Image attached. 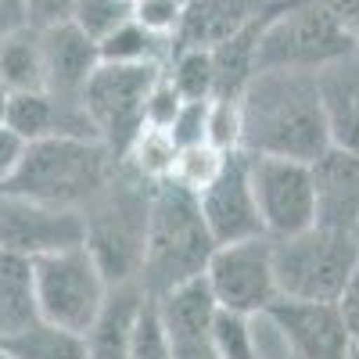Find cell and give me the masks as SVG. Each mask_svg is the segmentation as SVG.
<instances>
[{
    "label": "cell",
    "mask_w": 359,
    "mask_h": 359,
    "mask_svg": "<svg viewBox=\"0 0 359 359\" xmlns=\"http://www.w3.org/2000/svg\"><path fill=\"white\" fill-rule=\"evenodd\" d=\"M245 118L241 151L266 158L316 162L331 147L327 111L316 72L269 69L255 72L237 97Z\"/></svg>",
    "instance_id": "6da1fadb"
},
{
    "label": "cell",
    "mask_w": 359,
    "mask_h": 359,
    "mask_svg": "<svg viewBox=\"0 0 359 359\" xmlns=\"http://www.w3.org/2000/svg\"><path fill=\"white\" fill-rule=\"evenodd\" d=\"M118 176V158L101 137H43L25 144V155L0 191L33 201L90 208Z\"/></svg>",
    "instance_id": "7a4b0ae2"
},
{
    "label": "cell",
    "mask_w": 359,
    "mask_h": 359,
    "mask_svg": "<svg viewBox=\"0 0 359 359\" xmlns=\"http://www.w3.org/2000/svg\"><path fill=\"white\" fill-rule=\"evenodd\" d=\"M216 252V241L208 233L198 194L187 187L158 184L147 205V233H144V262H140V284L147 294H162L184 280H194L205 273L208 255Z\"/></svg>",
    "instance_id": "3957f363"
},
{
    "label": "cell",
    "mask_w": 359,
    "mask_h": 359,
    "mask_svg": "<svg viewBox=\"0 0 359 359\" xmlns=\"http://www.w3.org/2000/svg\"><path fill=\"white\" fill-rule=\"evenodd\" d=\"M355 54V29L316 0H273L255 43V72H323Z\"/></svg>",
    "instance_id": "277c9868"
},
{
    "label": "cell",
    "mask_w": 359,
    "mask_h": 359,
    "mask_svg": "<svg viewBox=\"0 0 359 359\" xmlns=\"http://www.w3.org/2000/svg\"><path fill=\"white\" fill-rule=\"evenodd\" d=\"M273 277L280 298L298 302H345L359 280V233L309 226L273 241Z\"/></svg>",
    "instance_id": "5b68a950"
},
{
    "label": "cell",
    "mask_w": 359,
    "mask_h": 359,
    "mask_svg": "<svg viewBox=\"0 0 359 359\" xmlns=\"http://www.w3.org/2000/svg\"><path fill=\"white\" fill-rule=\"evenodd\" d=\"M140 180L123 184L111 180V187L90 205L86 212V248L94 252L97 266L104 269L108 284H123L140 277L144 262V233H147V205H151V191L140 194Z\"/></svg>",
    "instance_id": "8992f818"
},
{
    "label": "cell",
    "mask_w": 359,
    "mask_h": 359,
    "mask_svg": "<svg viewBox=\"0 0 359 359\" xmlns=\"http://www.w3.org/2000/svg\"><path fill=\"white\" fill-rule=\"evenodd\" d=\"M162 72L165 65L158 62H137V65L101 62L97 72L90 76V83L83 86L79 104L90 118V126H94V133L111 147V155L118 162H123L133 137L144 130V104Z\"/></svg>",
    "instance_id": "52a82bcc"
},
{
    "label": "cell",
    "mask_w": 359,
    "mask_h": 359,
    "mask_svg": "<svg viewBox=\"0 0 359 359\" xmlns=\"http://www.w3.org/2000/svg\"><path fill=\"white\" fill-rule=\"evenodd\" d=\"M33 266H36L40 320L62 327V331H72V334H86L111 287L94 252L83 245L72 252L43 255Z\"/></svg>",
    "instance_id": "ba28073f"
},
{
    "label": "cell",
    "mask_w": 359,
    "mask_h": 359,
    "mask_svg": "<svg viewBox=\"0 0 359 359\" xmlns=\"http://www.w3.org/2000/svg\"><path fill=\"white\" fill-rule=\"evenodd\" d=\"M201 277L223 313L255 316V313H266L280 298L277 277H273V241L269 237L216 245Z\"/></svg>",
    "instance_id": "9c48e42d"
},
{
    "label": "cell",
    "mask_w": 359,
    "mask_h": 359,
    "mask_svg": "<svg viewBox=\"0 0 359 359\" xmlns=\"http://www.w3.org/2000/svg\"><path fill=\"white\" fill-rule=\"evenodd\" d=\"M86 245V212L0 191V252L43 259Z\"/></svg>",
    "instance_id": "30bf717a"
},
{
    "label": "cell",
    "mask_w": 359,
    "mask_h": 359,
    "mask_svg": "<svg viewBox=\"0 0 359 359\" xmlns=\"http://www.w3.org/2000/svg\"><path fill=\"white\" fill-rule=\"evenodd\" d=\"M248 172H252L259 219H262V230L269 241L294 237V233L316 226V198H313L309 162L248 155Z\"/></svg>",
    "instance_id": "8fae6325"
},
{
    "label": "cell",
    "mask_w": 359,
    "mask_h": 359,
    "mask_svg": "<svg viewBox=\"0 0 359 359\" xmlns=\"http://www.w3.org/2000/svg\"><path fill=\"white\" fill-rule=\"evenodd\" d=\"M287 341L291 359H352L359 352L355 331L341 302H298L277 298L269 306Z\"/></svg>",
    "instance_id": "7c38bea8"
},
{
    "label": "cell",
    "mask_w": 359,
    "mask_h": 359,
    "mask_svg": "<svg viewBox=\"0 0 359 359\" xmlns=\"http://www.w3.org/2000/svg\"><path fill=\"white\" fill-rule=\"evenodd\" d=\"M198 208L216 245H237V241H252V237H266L255 191H252L248 151L226 155L219 176L198 194Z\"/></svg>",
    "instance_id": "4fadbf2b"
},
{
    "label": "cell",
    "mask_w": 359,
    "mask_h": 359,
    "mask_svg": "<svg viewBox=\"0 0 359 359\" xmlns=\"http://www.w3.org/2000/svg\"><path fill=\"white\" fill-rule=\"evenodd\" d=\"M158 316L165 323L172 359H216L212 348V323H216V298L205 277L184 280L162 294H155Z\"/></svg>",
    "instance_id": "5bb4252c"
},
{
    "label": "cell",
    "mask_w": 359,
    "mask_h": 359,
    "mask_svg": "<svg viewBox=\"0 0 359 359\" xmlns=\"http://www.w3.org/2000/svg\"><path fill=\"white\" fill-rule=\"evenodd\" d=\"M43 33V90L62 101V104H79L83 86L101 65V50L86 33L72 22H57L40 29Z\"/></svg>",
    "instance_id": "9a60e30c"
},
{
    "label": "cell",
    "mask_w": 359,
    "mask_h": 359,
    "mask_svg": "<svg viewBox=\"0 0 359 359\" xmlns=\"http://www.w3.org/2000/svg\"><path fill=\"white\" fill-rule=\"evenodd\" d=\"M313 198H316V226L359 233V155L345 147H327L309 162Z\"/></svg>",
    "instance_id": "2e32d148"
},
{
    "label": "cell",
    "mask_w": 359,
    "mask_h": 359,
    "mask_svg": "<svg viewBox=\"0 0 359 359\" xmlns=\"http://www.w3.org/2000/svg\"><path fill=\"white\" fill-rule=\"evenodd\" d=\"M147 294L140 280H123V284H111L108 298L101 313L94 316L90 331L83 334L86 341V359H126L130 345H133V331H137V320L144 313Z\"/></svg>",
    "instance_id": "e0dca14e"
},
{
    "label": "cell",
    "mask_w": 359,
    "mask_h": 359,
    "mask_svg": "<svg viewBox=\"0 0 359 359\" xmlns=\"http://www.w3.org/2000/svg\"><path fill=\"white\" fill-rule=\"evenodd\" d=\"M269 8V0H184V18L176 29V47L212 50L230 40L237 29H245Z\"/></svg>",
    "instance_id": "ac0fdd59"
},
{
    "label": "cell",
    "mask_w": 359,
    "mask_h": 359,
    "mask_svg": "<svg viewBox=\"0 0 359 359\" xmlns=\"http://www.w3.org/2000/svg\"><path fill=\"white\" fill-rule=\"evenodd\" d=\"M316 76H320L331 144L359 155V62L355 57H345V62L323 69Z\"/></svg>",
    "instance_id": "d6986e66"
},
{
    "label": "cell",
    "mask_w": 359,
    "mask_h": 359,
    "mask_svg": "<svg viewBox=\"0 0 359 359\" xmlns=\"http://www.w3.org/2000/svg\"><path fill=\"white\" fill-rule=\"evenodd\" d=\"M40 323L36 302V266L33 259L0 252V341Z\"/></svg>",
    "instance_id": "ffe728a7"
},
{
    "label": "cell",
    "mask_w": 359,
    "mask_h": 359,
    "mask_svg": "<svg viewBox=\"0 0 359 359\" xmlns=\"http://www.w3.org/2000/svg\"><path fill=\"white\" fill-rule=\"evenodd\" d=\"M0 86L8 94L43 90V33L36 25H22L0 40Z\"/></svg>",
    "instance_id": "44dd1931"
},
{
    "label": "cell",
    "mask_w": 359,
    "mask_h": 359,
    "mask_svg": "<svg viewBox=\"0 0 359 359\" xmlns=\"http://www.w3.org/2000/svg\"><path fill=\"white\" fill-rule=\"evenodd\" d=\"M123 165L133 180H140V184L147 187H158L165 184V180H172V165H176V144L165 130H151V126H144L133 144L126 147V155H123Z\"/></svg>",
    "instance_id": "7402d4cb"
},
{
    "label": "cell",
    "mask_w": 359,
    "mask_h": 359,
    "mask_svg": "<svg viewBox=\"0 0 359 359\" xmlns=\"http://www.w3.org/2000/svg\"><path fill=\"white\" fill-rule=\"evenodd\" d=\"M97 50H101V62H115V65H137V62L165 65V57L172 54V40L147 33L140 22L130 18L126 25H118L111 36H104L97 43Z\"/></svg>",
    "instance_id": "603a6c76"
},
{
    "label": "cell",
    "mask_w": 359,
    "mask_h": 359,
    "mask_svg": "<svg viewBox=\"0 0 359 359\" xmlns=\"http://www.w3.org/2000/svg\"><path fill=\"white\" fill-rule=\"evenodd\" d=\"M11 359H86V341L83 334L62 331L54 323H33L29 331L15 334L4 341Z\"/></svg>",
    "instance_id": "cb8c5ba5"
},
{
    "label": "cell",
    "mask_w": 359,
    "mask_h": 359,
    "mask_svg": "<svg viewBox=\"0 0 359 359\" xmlns=\"http://www.w3.org/2000/svg\"><path fill=\"white\" fill-rule=\"evenodd\" d=\"M169 83L184 101H212L216 97V69L212 54L198 47H180L172 50V65L165 69Z\"/></svg>",
    "instance_id": "d4e9b609"
},
{
    "label": "cell",
    "mask_w": 359,
    "mask_h": 359,
    "mask_svg": "<svg viewBox=\"0 0 359 359\" xmlns=\"http://www.w3.org/2000/svg\"><path fill=\"white\" fill-rule=\"evenodd\" d=\"M130 18H133V0H79L69 22L79 33H86L94 43H101L118 25H126Z\"/></svg>",
    "instance_id": "484cf974"
},
{
    "label": "cell",
    "mask_w": 359,
    "mask_h": 359,
    "mask_svg": "<svg viewBox=\"0 0 359 359\" xmlns=\"http://www.w3.org/2000/svg\"><path fill=\"white\" fill-rule=\"evenodd\" d=\"M226 155L216 151L212 144H194V147H184L176 151V165H172V184L187 187L191 194H201L212 180L219 176Z\"/></svg>",
    "instance_id": "4316f807"
},
{
    "label": "cell",
    "mask_w": 359,
    "mask_h": 359,
    "mask_svg": "<svg viewBox=\"0 0 359 359\" xmlns=\"http://www.w3.org/2000/svg\"><path fill=\"white\" fill-rule=\"evenodd\" d=\"M212 348H216V359H259L255 338H252V316L219 309L212 323Z\"/></svg>",
    "instance_id": "83f0119b"
},
{
    "label": "cell",
    "mask_w": 359,
    "mask_h": 359,
    "mask_svg": "<svg viewBox=\"0 0 359 359\" xmlns=\"http://www.w3.org/2000/svg\"><path fill=\"white\" fill-rule=\"evenodd\" d=\"M241 137H245L241 104H237V101H212V104H208L205 144H212L216 151L230 155V151H241Z\"/></svg>",
    "instance_id": "f1b7e54d"
},
{
    "label": "cell",
    "mask_w": 359,
    "mask_h": 359,
    "mask_svg": "<svg viewBox=\"0 0 359 359\" xmlns=\"http://www.w3.org/2000/svg\"><path fill=\"white\" fill-rule=\"evenodd\" d=\"M126 359H172V348H169V334H165V323L158 316V306L155 298L144 302V313L137 320V331H133V345H130V355Z\"/></svg>",
    "instance_id": "f546056e"
},
{
    "label": "cell",
    "mask_w": 359,
    "mask_h": 359,
    "mask_svg": "<svg viewBox=\"0 0 359 359\" xmlns=\"http://www.w3.org/2000/svg\"><path fill=\"white\" fill-rule=\"evenodd\" d=\"M180 18H184V0H133V22H140L147 33L172 40V47Z\"/></svg>",
    "instance_id": "4dcf8cb0"
},
{
    "label": "cell",
    "mask_w": 359,
    "mask_h": 359,
    "mask_svg": "<svg viewBox=\"0 0 359 359\" xmlns=\"http://www.w3.org/2000/svg\"><path fill=\"white\" fill-rule=\"evenodd\" d=\"M208 104L212 101H184L172 118V126L165 130L176 144V151L184 147H194V144H205V126H208Z\"/></svg>",
    "instance_id": "1f68e13d"
},
{
    "label": "cell",
    "mask_w": 359,
    "mask_h": 359,
    "mask_svg": "<svg viewBox=\"0 0 359 359\" xmlns=\"http://www.w3.org/2000/svg\"><path fill=\"white\" fill-rule=\"evenodd\" d=\"M180 104H184V97L176 94V86L169 83V76L162 72L158 83L151 86V94H147V104H144V126L151 130H169L172 118L180 111Z\"/></svg>",
    "instance_id": "d6a6232c"
},
{
    "label": "cell",
    "mask_w": 359,
    "mask_h": 359,
    "mask_svg": "<svg viewBox=\"0 0 359 359\" xmlns=\"http://www.w3.org/2000/svg\"><path fill=\"white\" fill-rule=\"evenodd\" d=\"M76 4L79 0H25V15L36 29H47V25H57V22H69Z\"/></svg>",
    "instance_id": "836d02e7"
},
{
    "label": "cell",
    "mask_w": 359,
    "mask_h": 359,
    "mask_svg": "<svg viewBox=\"0 0 359 359\" xmlns=\"http://www.w3.org/2000/svg\"><path fill=\"white\" fill-rule=\"evenodd\" d=\"M22 155H25V140L15 130H8L4 123H0V187L11 180V172L18 169Z\"/></svg>",
    "instance_id": "e575fe53"
},
{
    "label": "cell",
    "mask_w": 359,
    "mask_h": 359,
    "mask_svg": "<svg viewBox=\"0 0 359 359\" xmlns=\"http://www.w3.org/2000/svg\"><path fill=\"white\" fill-rule=\"evenodd\" d=\"M320 8H327L338 22H345L348 29H359V0H316Z\"/></svg>",
    "instance_id": "d590c367"
},
{
    "label": "cell",
    "mask_w": 359,
    "mask_h": 359,
    "mask_svg": "<svg viewBox=\"0 0 359 359\" xmlns=\"http://www.w3.org/2000/svg\"><path fill=\"white\" fill-rule=\"evenodd\" d=\"M4 108H8V90L0 86V123H4Z\"/></svg>",
    "instance_id": "8d00e7d4"
},
{
    "label": "cell",
    "mask_w": 359,
    "mask_h": 359,
    "mask_svg": "<svg viewBox=\"0 0 359 359\" xmlns=\"http://www.w3.org/2000/svg\"><path fill=\"white\" fill-rule=\"evenodd\" d=\"M0 359H11V352L4 348V341H0Z\"/></svg>",
    "instance_id": "74e56055"
},
{
    "label": "cell",
    "mask_w": 359,
    "mask_h": 359,
    "mask_svg": "<svg viewBox=\"0 0 359 359\" xmlns=\"http://www.w3.org/2000/svg\"><path fill=\"white\" fill-rule=\"evenodd\" d=\"M352 57H355V62H359V29H355V54H352Z\"/></svg>",
    "instance_id": "f35d334b"
},
{
    "label": "cell",
    "mask_w": 359,
    "mask_h": 359,
    "mask_svg": "<svg viewBox=\"0 0 359 359\" xmlns=\"http://www.w3.org/2000/svg\"><path fill=\"white\" fill-rule=\"evenodd\" d=\"M352 359H359V352H355V355H352Z\"/></svg>",
    "instance_id": "ab89813d"
}]
</instances>
